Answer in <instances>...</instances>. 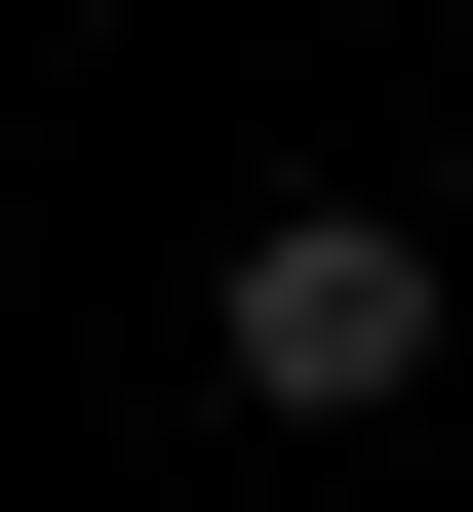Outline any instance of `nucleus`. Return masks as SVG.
Returning <instances> with one entry per match:
<instances>
[{
  "label": "nucleus",
  "instance_id": "nucleus-1",
  "mask_svg": "<svg viewBox=\"0 0 473 512\" xmlns=\"http://www.w3.org/2000/svg\"><path fill=\"white\" fill-rule=\"evenodd\" d=\"M198 355L276 394V434H355V394H434V237H395V197H276V237L198 276Z\"/></svg>",
  "mask_w": 473,
  "mask_h": 512
}]
</instances>
